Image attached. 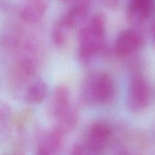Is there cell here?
<instances>
[{"mask_svg": "<svg viewBox=\"0 0 155 155\" xmlns=\"http://www.w3.org/2000/svg\"><path fill=\"white\" fill-rule=\"evenodd\" d=\"M3 155H24V153H21V151H18V150H13V151L8 152Z\"/></svg>", "mask_w": 155, "mask_h": 155, "instance_id": "d6986e66", "label": "cell"}, {"mask_svg": "<svg viewBox=\"0 0 155 155\" xmlns=\"http://www.w3.org/2000/svg\"><path fill=\"white\" fill-rule=\"evenodd\" d=\"M49 5V0H22L20 17L27 23H36L45 15Z\"/></svg>", "mask_w": 155, "mask_h": 155, "instance_id": "ba28073f", "label": "cell"}, {"mask_svg": "<svg viewBox=\"0 0 155 155\" xmlns=\"http://www.w3.org/2000/svg\"><path fill=\"white\" fill-rule=\"evenodd\" d=\"M60 1L63 2L74 4V3H89V0H60Z\"/></svg>", "mask_w": 155, "mask_h": 155, "instance_id": "ac0fdd59", "label": "cell"}, {"mask_svg": "<svg viewBox=\"0 0 155 155\" xmlns=\"http://www.w3.org/2000/svg\"><path fill=\"white\" fill-rule=\"evenodd\" d=\"M72 106L69 88L65 84L58 85L54 88L50 100V115L57 121L66 114Z\"/></svg>", "mask_w": 155, "mask_h": 155, "instance_id": "52a82bcc", "label": "cell"}, {"mask_svg": "<svg viewBox=\"0 0 155 155\" xmlns=\"http://www.w3.org/2000/svg\"><path fill=\"white\" fill-rule=\"evenodd\" d=\"M65 135L62 131L54 126L44 135L39 146L47 150L50 155H57L64 144Z\"/></svg>", "mask_w": 155, "mask_h": 155, "instance_id": "30bf717a", "label": "cell"}, {"mask_svg": "<svg viewBox=\"0 0 155 155\" xmlns=\"http://www.w3.org/2000/svg\"><path fill=\"white\" fill-rule=\"evenodd\" d=\"M112 128L108 123L95 121L89 126L83 144L92 155H102L111 139Z\"/></svg>", "mask_w": 155, "mask_h": 155, "instance_id": "277c9868", "label": "cell"}, {"mask_svg": "<svg viewBox=\"0 0 155 155\" xmlns=\"http://www.w3.org/2000/svg\"><path fill=\"white\" fill-rule=\"evenodd\" d=\"M89 12V3H74L60 18L71 30L83 24Z\"/></svg>", "mask_w": 155, "mask_h": 155, "instance_id": "9c48e42d", "label": "cell"}, {"mask_svg": "<svg viewBox=\"0 0 155 155\" xmlns=\"http://www.w3.org/2000/svg\"><path fill=\"white\" fill-rule=\"evenodd\" d=\"M117 155H130L129 153H127V152H121V153H118Z\"/></svg>", "mask_w": 155, "mask_h": 155, "instance_id": "ffe728a7", "label": "cell"}, {"mask_svg": "<svg viewBox=\"0 0 155 155\" xmlns=\"http://www.w3.org/2000/svg\"><path fill=\"white\" fill-rule=\"evenodd\" d=\"M114 82L111 76L104 71L89 74L83 81L80 91L81 100L88 105L108 103L115 95Z\"/></svg>", "mask_w": 155, "mask_h": 155, "instance_id": "7a4b0ae2", "label": "cell"}, {"mask_svg": "<svg viewBox=\"0 0 155 155\" xmlns=\"http://www.w3.org/2000/svg\"><path fill=\"white\" fill-rule=\"evenodd\" d=\"M71 31L72 30L67 27L60 18L58 19L51 30V37L54 43L57 46H63L68 41Z\"/></svg>", "mask_w": 155, "mask_h": 155, "instance_id": "5bb4252c", "label": "cell"}, {"mask_svg": "<svg viewBox=\"0 0 155 155\" xmlns=\"http://www.w3.org/2000/svg\"><path fill=\"white\" fill-rule=\"evenodd\" d=\"M48 94V85L42 79L33 81L27 87L24 93V100L28 104L42 103Z\"/></svg>", "mask_w": 155, "mask_h": 155, "instance_id": "8fae6325", "label": "cell"}, {"mask_svg": "<svg viewBox=\"0 0 155 155\" xmlns=\"http://www.w3.org/2000/svg\"><path fill=\"white\" fill-rule=\"evenodd\" d=\"M120 0H102L103 3L106 7H108L110 9H115L120 4Z\"/></svg>", "mask_w": 155, "mask_h": 155, "instance_id": "2e32d148", "label": "cell"}, {"mask_svg": "<svg viewBox=\"0 0 155 155\" xmlns=\"http://www.w3.org/2000/svg\"><path fill=\"white\" fill-rule=\"evenodd\" d=\"M106 20L102 14H96L79 32L78 56L83 63L96 57L104 47Z\"/></svg>", "mask_w": 155, "mask_h": 155, "instance_id": "6da1fadb", "label": "cell"}, {"mask_svg": "<svg viewBox=\"0 0 155 155\" xmlns=\"http://www.w3.org/2000/svg\"><path fill=\"white\" fill-rule=\"evenodd\" d=\"M151 91L145 78L135 74L131 78L126 97V106L130 112L139 114L148 107L151 102Z\"/></svg>", "mask_w": 155, "mask_h": 155, "instance_id": "3957f363", "label": "cell"}, {"mask_svg": "<svg viewBox=\"0 0 155 155\" xmlns=\"http://www.w3.org/2000/svg\"><path fill=\"white\" fill-rule=\"evenodd\" d=\"M154 0H129L127 9L128 22L133 26L146 23L153 14Z\"/></svg>", "mask_w": 155, "mask_h": 155, "instance_id": "8992f818", "label": "cell"}, {"mask_svg": "<svg viewBox=\"0 0 155 155\" xmlns=\"http://www.w3.org/2000/svg\"><path fill=\"white\" fill-rule=\"evenodd\" d=\"M71 155H92L83 142H77L73 145Z\"/></svg>", "mask_w": 155, "mask_h": 155, "instance_id": "9a60e30c", "label": "cell"}, {"mask_svg": "<svg viewBox=\"0 0 155 155\" xmlns=\"http://www.w3.org/2000/svg\"><path fill=\"white\" fill-rule=\"evenodd\" d=\"M143 42L142 33L135 29H127L117 37L114 46V54L119 58H125L136 53Z\"/></svg>", "mask_w": 155, "mask_h": 155, "instance_id": "5b68a950", "label": "cell"}, {"mask_svg": "<svg viewBox=\"0 0 155 155\" xmlns=\"http://www.w3.org/2000/svg\"><path fill=\"white\" fill-rule=\"evenodd\" d=\"M35 155H50V154H49V153L47 151V150H45V149L42 148V147L39 146L37 148V150H36Z\"/></svg>", "mask_w": 155, "mask_h": 155, "instance_id": "e0dca14e", "label": "cell"}, {"mask_svg": "<svg viewBox=\"0 0 155 155\" xmlns=\"http://www.w3.org/2000/svg\"><path fill=\"white\" fill-rule=\"evenodd\" d=\"M12 121L11 106L5 101L0 100V141L6 138Z\"/></svg>", "mask_w": 155, "mask_h": 155, "instance_id": "4fadbf2b", "label": "cell"}, {"mask_svg": "<svg viewBox=\"0 0 155 155\" xmlns=\"http://www.w3.org/2000/svg\"><path fill=\"white\" fill-rule=\"evenodd\" d=\"M78 119L79 115L77 109L73 106L66 114L56 121L55 126L67 135L75 129L78 123Z\"/></svg>", "mask_w": 155, "mask_h": 155, "instance_id": "7c38bea8", "label": "cell"}]
</instances>
